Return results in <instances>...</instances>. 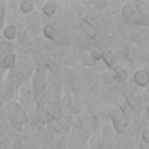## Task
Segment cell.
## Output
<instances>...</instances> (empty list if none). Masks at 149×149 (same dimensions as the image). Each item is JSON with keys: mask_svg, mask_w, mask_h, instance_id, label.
Here are the masks:
<instances>
[{"mask_svg": "<svg viewBox=\"0 0 149 149\" xmlns=\"http://www.w3.org/2000/svg\"><path fill=\"white\" fill-rule=\"evenodd\" d=\"M8 118L10 123L19 130H22L24 123H28V115L26 111L16 102H8Z\"/></svg>", "mask_w": 149, "mask_h": 149, "instance_id": "1", "label": "cell"}, {"mask_svg": "<svg viewBox=\"0 0 149 149\" xmlns=\"http://www.w3.org/2000/svg\"><path fill=\"white\" fill-rule=\"evenodd\" d=\"M45 90V65L38 64L34 74V92L35 97L40 98Z\"/></svg>", "mask_w": 149, "mask_h": 149, "instance_id": "2", "label": "cell"}, {"mask_svg": "<svg viewBox=\"0 0 149 149\" xmlns=\"http://www.w3.org/2000/svg\"><path fill=\"white\" fill-rule=\"evenodd\" d=\"M111 119L113 121V126L114 128L119 132V133H123L126 132L127 127H128V119L122 114V112L118 108H113L111 112Z\"/></svg>", "mask_w": 149, "mask_h": 149, "instance_id": "3", "label": "cell"}, {"mask_svg": "<svg viewBox=\"0 0 149 149\" xmlns=\"http://www.w3.org/2000/svg\"><path fill=\"white\" fill-rule=\"evenodd\" d=\"M134 81L139 87H144L149 83V74L146 70H139L134 74Z\"/></svg>", "mask_w": 149, "mask_h": 149, "instance_id": "4", "label": "cell"}, {"mask_svg": "<svg viewBox=\"0 0 149 149\" xmlns=\"http://www.w3.org/2000/svg\"><path fill=\"white\" fill-rule=\"evenodd\" d=\"M93 42H94V45L100 48V49H105L109 45V38L106 36V35H102V34H94L93 37H92Z\"/></svg>", "mask_w": 149, "mask_h": 149, "instance_id": "5", "label": "cell"}, {"mask_svg": "<svg viewBox=\"0 0 149 149\" xmlns=\"http://www.w3.org/2000/svg\"><path fill=\"white\" fill-rule=\"evenodd\" d=\"M15 59H16V57H15V54H13V52L5 55L1 61V68H3V69L13 68L15 64Z\"/></svg>", "mask_w": 149, "mask_h": 149, "instance_id": "6", "label": "cell"}, {"mask_svg": "<svg viewBox=\"0 0 149 149\" xmlns=\"http://www.w3.org/2000/svg\"><path fill=\"white\" fill-rule=\"evenodd\" d=\"M113 78L118 81V83H123L127 79V72L120 68V66H114L113 68Z\"/></svg>", "mask_w": 149, "mask_h": 149, "instance_id": "7", "label": "cell"}, {"mask_svg": "<svg viewBox=\"0 0 149 149\" xmlns=\"http://www.w3.org/2000/svg\"><path fill=\"white\" fill-rule=\"evenodd\" d=\"M135 6H136V13L137 14H140L141 16H143L144 19H148V16H149V7H148V5L146 3V2H143V1H137V2H135Z\"/></svg>", "mask_w": 149, "mask_h": 149, "instance_id": "8", "label": "cell"}, {"mask_svg": "<svg viewBox=\"0 0 149 149\" xmlns=\"http://www.w3.org/2000/svg\"><path fill=\"white\" fill-rule=\"evenodd\" d=\"M102 59H104V63H105L108 68L113 69V68L115 66V56L112 54V51H109V50L104 51Z\"/></svg>", "mask_w": 149, "mask_h": 149, "instance_id": "9", "label": "cell"}, {"mask_svg": "<svg viewBox=\"0 0 149 149\" xmlns=\"http://www.w3.org/2000/svg\"><path fill=\"white\" fill-rule=\"evenodd\" d=\"M121 112H122V114H123L127 119H133V118L135 116V111L133 109V107H132L127 101H125V102L121 105Z\"/></svg>", "mask_w": 149, "mask_h": 149, "instance_id": "10", "label": "cell"}, {"mask_svg": "<svg viewBox=\"0 0 149 149\" xmlns=\"http://www.w3.org/2000/svg\"><path fill=\"white\" fill-rule=\"evenodd\" d=\"M43 33H44L45 37L49 38V40H55L56 36H57V30H56L55 27L51 26V24H47V26L43 28Z\"/></svg>", "mask_w": 149, "mask_h": 149, "instance_id": "11", "label": "cell"}, {"mask_svg": "<svg viewBox=\"0 0 149 149\" xmlns=\"http://www.w3.org/2000/svg\"><path fill=\"white\" fill-rule=\"evenodd\" d=\"M102 55H104V50L95 47V45H92L91 50H90V56L93 61H99L102 58Z\"/></svg>", "mask_w": 149, "mask_h": 149, "instance_id": "12", "label": "cell"}, {"mask_svg": "<svg viewBox=\"0 0 149 149\" xmlns=\"http://www.w3.org/2000/svg\"><path fill=\"white\" fill-rule=\"evenodd\" d=\"M34 9V2L30 0H23L20 2V10L23 13H30Z\"/></svg>", "mask_w": 149, "mask_h": 149, "instance_id": "13", "label": "cell"}, {"mask_svg": "<svg viewBox=\"0 0 149 149\" xmlns=\"http://www.w3.org/2000/svg\"><path fill=\"white\" fill-rule=\"evenodd\" d=\"M56 12V5L51 1L47 2L44 6H43V13L47 15V16H51L54 15V13Z\"/></svg>", "mask_w": 149, "mask_h": 149, "instance_id": "14", "label": "cell"}, {"mask_svg": "<svg viewBox=\"0 0 149 149\" xmlns=\"http://www.w3.org/2000/svg\"><path fill=\"white\" fill-rule=\"evenodd\" d=\"M3 36L7 40H13L16 36V29H15V27L14 26H7L3 29Z\"/></svg>", "mask_w": 149, "mask_h": 149, "instance_id": "15", "label": "cell"}, {"mask_svg": "<svg viewBox=\"0 0 149 149\" xmlns=\"http://www.w3.org/2000/svg\"><path fill=\"white\" fill-rule=\"evenodd\" d=\"M12 48H13V47H12L10 43H7V42H0V54H2V55L10 54Z\"/></svg>", "mask_w": 149, "mask_h": 149, "instance_id": "16", "label": "cell"}, {"mask_svg": "<svg viewBox=\"0 0 149 149\" xmlns=\"http://www.w3.org/2000/svg\"><path fill=\"white\" fill-rule=\"evenodd\" d=\"M79 58H80L81 63H84L85 65H91V64L94 62V61L91 58L90 54H86V52H81L80 56H79Z\"/></svg>", "mask_w": 149, "mask_h": 149, "instance_id": "17", "label": "cell"}, {"mask_svg": "<svg viewBox=\"0 0 149 149\" xmlns=\"http://www.w3.org/2000/svg\"><path fill=\"white\" fill-rule=\"evenodd\" d=\"M1 97H2V99H3L5 101H8V102H9V100H10L12 97H13V90H12V88H6V90L1 93Z\"/></svg>", "mask_w": 149, "mask_h": 149, "instance_id": "18", "label": "cell"}, {"mask_svg": "<svg viewBox=\"0 0 149 149\" xmlns=\"http://www.w3.org/2000/svg\"><path fill=\"white\" fill-rule=\"evenodd\" d=\"M55 130H57V132H59V133H65V132L68 130V126L65 125V122L57 121L56 127H55Z\"/></svg>", "mask_w": 149, "mask_h": 149, "instance_id": "19", "label": "cell"}, {"mask_svg": "<svg viewBox=\"0 0 149 149\" xmlns=\"http://www.w3.org/2000/svg\"><path fill=\"white\" fill-rule=\"evenodd\" d=\"M14 147H15L16 149H27V143H26L23 140L19 139V140H16V141H15Z\"/></svg>", "mask_w": 149, "mask_h": 149, "instance_id": "20", "label": "cell"}, {"mask_svg": "<svg viewBox=\"0 0 149 149\" xmlns=\"http://www.w3.org/2000/svg\"><path fill=\"white\" fill-rule=\"evenodd\" d=\"M54 121H55V118H54V116H52V115L47 111V112H45V123H47L48 126H50Z\"/></svg>", "mask_w": 149, "mask_h": 149, "instance_id": "21", "label": "cell"}, {"mask_svg": "<svg viewBox=\"0 0 149 149\" xmlns=\"http://www.w3.org/2000/svg\"><path fill=\"white\" fill-rule=\"evenodd\" d=\"M45 66H48V68H49L54 73H55L56 71H58V66H57V64H55V63H54V62H51V61H49V62L47 63V65H45Z\"/></svg>", "mask_w": 149, "mask_h": 149, "instance_id": "22", "label": "cell"}, {"mask_svg": "<svg viewBox=\"0 0 149 149\" xmlns=\"http://www.w3.org/2000/svg\"><path fill=\"white\" fill-rule=\"evenodd\" d=\"M142 141L149 143V129H148V128H144V129H143V133H142Z\"/></svg>", "mask_w": 149, "mask_h": 149, "instance_id": "23", "label": "cell"}, {"mask_svg": "<svg viewBox=\"0 0 149 149\" xmlns=\"http://www.w3.org/2000/svg\"><path fill=\"white\" fill-rule=\"evenodd\" d=\"M139 147H140L141 149H149V143H147V142H144V141H141V142L139 143Z\"/></svg>", "mask_w": 149, "mask_h": 149, "instance_id": "24", "label": "cell"}, {"mask_svg": "<svg viewBox=\"0 0 149 149\" xmlns=\"http://www.w3.org/2000/svg\"><path fill=\"white\" fill-rule=\"evenodd\" d=\"M3 15H5V9H3V7H0V19H2Z\"/></svg>", "mask_w": 149, "mask_h": 149, "instance_id": "25", "label": "cell"}, {"mask_svg": "<svg viewBox=\"0 0 149 149\" xmlns=\"http://www.w3.org/2000/svg\"><path fill=\"white\" fill-rule=\"evenodd\" d=\"M0 149H7V146L5 142H0Z\"/></svg>", "mask_w": 149, "mask_h": 149, "instance_id": "26", "label": "cell"}, {"mask_svg": "<svg viewBox=\"0 0 149 149\" xmlns=\"http://www.w3.org/2000/svg\"><path fill=\"white\" fill-rule=\"evenodd\" d=\"M1 28H3V21H2V19H0V29Z\"/></svg>", "mask_w": 149, "mask_h": 149, "instance_id": "27", "label": "cell"}, {"mask_svg": "<svg viewBox=\"0 0 149 149\" xmlns=\"http://www.w3.org/2000/svg\"><path fill=\"white\" fill-rule=\"evenodd\" d=\"M1 108H2V100L0 99V113H1Z\"/></svg>", "mask_w": 149, "mask_h": 149, "instance_id": "28", "label": "cell"}, {"mask_svg": "<svg viewBox=\"0 0 149 149\" xmlns=\"http://www.w3.org/2000/svg\"><path fill=\"white\" fill-rule=\"evenodd\" d=\"M2 79V72H0V80Z\"/></svg>", "mask_w": 149, "mask_h": 149, "instance_id": "29", "label": "cell"}]
</instances>
